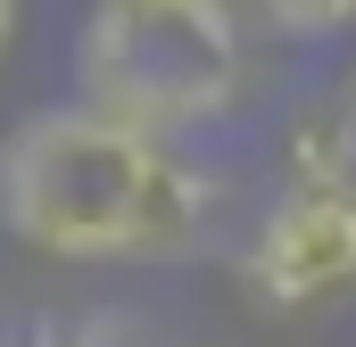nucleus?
<instances>
[{
	"instance_id": "nucleus-1",
	"label": "nucleus",
	"mask_w": 356,
	"mask_h": 347,
	"mask_svg": "<svg viewBox=\"0 0 356 347\" xmlns=\"http://www.w3.org/2000/svg\"><path fill=\"white\" fill-rule=\"evenodd\" d=\"M0 223L42 257H158L191 223V182L99 108H42L0 141Z\"/></svg>"
},
{
	"instance_id": "nucleus-2",
	"label": "nucleus",
	"mask_w": 356,
	"mask_h": 347,
	"mask_svg": "<svg viewBox=\"0 0 356 347\" xmlns=\"http://www.w3.org/2000/svg\"><path fill=\"white\" fill-rule=\"evenodd\" d=\"M249 83V50L224 0H99L83 25V108L166 133L207 124Z\"/></svg>"
},
{
	"instance_id": "nucleus-3",
	"label": "nucleus",
	"mask_w": 356,
	"mask_h": 347,
	"mask_svg": "<svg viewBox=\"0 0 356 347\" xmlns=\"http://www.w3.org/2000/svg\"><path fill=\"white\" fill-rule=\"evenodd\" d=\"M249 281L282 314L356 289V174L348 182H290V198L266 215V232L249 248Z\"/></svg>"
},
{
	"instance_id": "nucleus-4",
	"label": "nucleus",
	"mask_w": 356,
	"mask_h": 347,
	"mask_svg": "<svg viewBox=\"0 0 356 347\" xmlns=\"http://www.w3.org/2000/svg\"><path fill=\"white\" fill-rule=\"evenodd\" d=\"M282 33H298V42H315V33H340L356 25V0H257Z\"/></svg>"
},
{
	"instance_id": "nucleus-5",
	"label": "nucleus",
	"mask_w": 356,
	"mask_h": 347,
	"mask_svg": "<svg viewBox=\"0 0 356 347\" xmlns=\"http://www.w3.org/2000/svg\"><path fill=\"white\" fill-rule=\"evenodd\" d=\"M8 42H17V0H0V58H8Z\"/></svg>"
}]
</instances>
